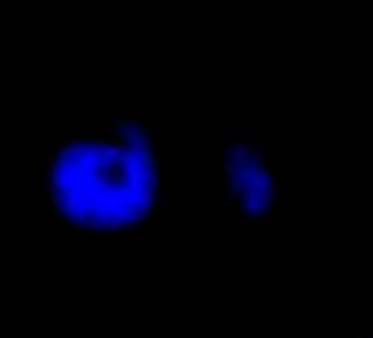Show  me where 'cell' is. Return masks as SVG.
Listing matches in <instances>:
<instances>
[{
	"mask_svg": "<svg viewBox=\"0 0 373 338\" xmlns=\"http://www.w3.org/2000/svg\"><path fill=\"white\" fill-rule=\"evenodd\" d=\"M223 131L227 135H240V133H251V124L249 122H225L223 124Z\"/></svg>",
	"mask_w": 373,
	"mask_h": 338,
	"instance_id": "cell-3",
	"label": "cell"
},
{
	"mask_svg": "<svg viewBox=\"0 0 373 338\" xmlns=\"http://www.w3.org/2000/svg\"><path fill=\"white\" fill-rule=\"evenodd\" d=\"M223 205L233 227L267 236L280 223V171L260 140H227Z\"/></svg>",
	"mask_w": 373,
	"mask_h": 338,
	"instance_id": "cell-2",
	"label": "cell"
},
{
	"mask_svg": "<svg viewBox=\"0 0 373 338\" xmlns=\"http://www.w3.org/2000/svg\"><path fill=\"white\" fill-rule=\"evenodd\" d=\"M9 9L22 11V9H24V0H9Z\"/></svg>",
	"mask_w": 373,
	"mask_h": 338,
	"instance_id": "cell-4",
	"label": "cell"
},
{
	"mask_svg": "<svg viewBox=\"0 0 373 338\" xmlns=\"http://www.w3.org/2000/svg\"><path fill=\"white\" fill-rule=\"evenodd\" d=\"M352 338H373L371 334H354Z\"/></svg>",
	"mask_w": 373,
	"mask_h": 338,
	"instance_id": "cell-5",
	"label": "cell"
},
{
	"mask_svg": "<svg viewBox=\"0 0 373 338\" xmlns=\"http://www.w3.org/2000/svg\"><path fill=\"white\" fill-rule=\"evenodd\" d=\"M169 153L157 124L124 118L55 129L41 171L50 227L66 236H146L166 216Z\"/></svg>",
	"mask_w": 373,
	"mask_h": 338,
	"instance_id": "cell-1",
	"label": "cell"
}]
</instances>
